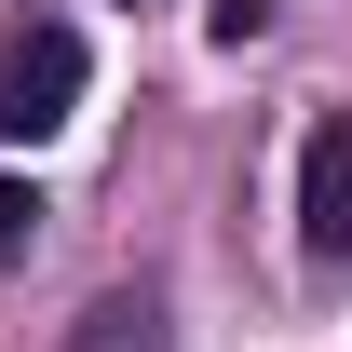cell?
Wrapping results in <instances>:
<instances>
[{
  "instance_id": "obj_1",
  "label": "cell",
  "mask_w": 352,
  "mask_h": 352,
  "mask_svg": "<svg viewBox=\"0 0 352 352\" xmlns=\"http://www.w3.org/2000/svg\"><path fill=\"white\" fill-rule=\"evenodd\" d=\"M82 109V28H0V135H54Z\"/></svg>"
},
{
  "instance_id": "obj_2",
  "label": "cell",
  "mask_w": 352,
  "mask_h": 352,
  "mask_svg": "<svg viewBox=\"0 0 352 352\" xmlns=\"http://www.w3.org/2000/svg\"><path fill=\"white\" fill-rule=\"evenodd\" d=\"M298 244L311 258H352V109L311 122V149H298Z\"/></svg>"
},
{
  "instance_id": "obj_3",
  "label": "cell",
  "mask_w": 352,
  "mask_h": 352,
  "mask_svg": "<svg viewBox=\"0 0 352 352\" xmlns=\"http://www.w3.org/2000/svg\"><path fill=\"white\" fill-rule=\"evenodd\" d=\"M68 352H176V325H163V298H149V285H109V298L68 325Z\"/></svg>"
},
{
  "instance_id": "obj_4",
  "label": "cell",
  "mask_w": 352,
  "mask_h": 352,
  "mask_svg": "<svg viewBox=\"0 0 352 352\" xmlns=\"http://www.w3.org/2000/svg\"><path fill=\"white\" fill-rule=\"evenodd\" d=\"M28 230H41V190H28V176H0V258H28Z\"/></svg>"
},
{
  "instance_id": "obj_5",
  "label": "cell",
  "mask_w": 352,
  "mask_h": 352,
  "mask_svg": "<svg viewBox=\"0 0 352 352\" xmlns=\"http://www.w3.org/2000/svg\"><path fill=\"white\" fill-rule=\"evenodd\" d=\"M204 28H217V41L244 54V41H258V28H271V0H217V14H204Z\"/></svg>"
}]
</instances>
